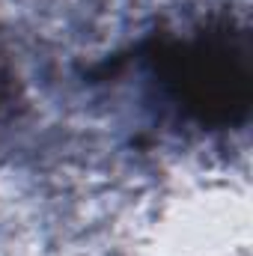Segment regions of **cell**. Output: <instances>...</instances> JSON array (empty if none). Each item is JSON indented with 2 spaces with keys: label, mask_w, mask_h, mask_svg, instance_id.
I'll list each match as a JSON object with an SVG mask.
<instances>
[{
  "label": "cell",
  "mask_w": 253,
  "mask_h": 256,
  "mask_svg": "<svg viewBox=\"0 0 253 256\" xmlns=\"http://www.w3.org/2000/svg\"><path fill=\"white\" fill-rule=\"evenodd\" d=\"M250 33L232 18H212L158 39L146 68L158 98L190 126L224 131L250 114Z\"/></svg>",
  "instance_id": "obj_1"
},
{
  "label": "cell",
  "mask_w": 253,
  "mask_h": 256,
  "mask_svg": "<svg viewBox=\"0 0 253 256\" xmlns=\"http://www.w3.org/2000/svg\"><path fill=\"white\" fill-rule=\"evenodd\" d=\"M12 102V68L6 63V57L0 54V110Z\"/></svg>",
  "instance_id": "obj_2"
}]
</instances>
